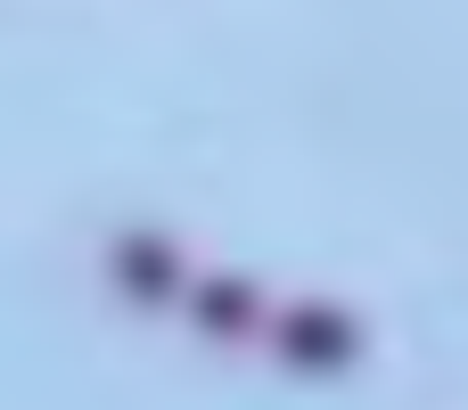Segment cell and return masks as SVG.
<instances>
[{
  "mask_svg": "<svg viewBox=\"0 0 468 410\" xmlns=\"http://www.w3.org/2000/svg\"><path fill=\"white\" fill-rule=\"evenodd\" d=\"M197 321L206 329H247V288H206L197 296Z\"/></svg>",
  "mask_w": 468,
  "mask_h": 410,
  "instance_id": "obj_3",
  "label": "cell"
},
{
  "mask_svg": "<svg viewBox=\"0 0 468 410\" xmlns=\"http://www.w3.org/2000/svg\"><path fill=\"white\" fill-rule=\"evenodd\" d=\"M280 345H288L296 362H337V353H354V321L313 304V312H296V321L280 329Z\"/></svg>",
  "mask_w": 468,
  "mask_h": 410,
  "instance_id": "obj_1",
  "label": "cell"
},
{
  "mask_svg": "<svg viewBox=\"0 0 468 410\" xmlns=\"http://www.w3.org/2000/svg\"><path fill=\"white\" fill-rule=\"evenodd\" d=\"M115 279H123L132 296H165V288H173V247H165V238H123V247H115Z\"/></svg>",
  "mask_w": 468,
  "mask_h": 410,
  "instance_id": "obj_2",
  "label": "cell"
}]
</instances>
